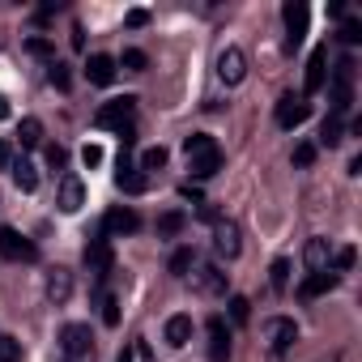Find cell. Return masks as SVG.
I'll return each mask as SVG.
<instances>
[{
	"label": "cell",
	"mask_w": 362,
	"mask_h": 362,
	"mask_svg": "<svg viewBox=\"0 0 362 362\" xmlns=\"http://www.w3.org/2000/svg\"><path fill=\"white\" fill-rule=\"evenodd\" d=\"M115 73H119V64H115V56H107V52H94V56L86 60V77H90V86H111Z\"/></svg>",
	"instance_id": "ac0fdd59"
},
{
	"label": "cell",
	"mask_w": 362,
	"mask_h": 362,
	"mask_svg": "<svg viewBox=\"0 0 362 362\" xmlns=\"http://www.w3.org/2000/svg\"><path fill=\"white\" fill-rule=\"evenodd\" d=\"M166 158H170V153H166L162 145H149V149L141 153V162H136V170H141V175H149V170H162V166H166Z\"/></svg>",
	"instance_id": "83f0119b"
},
{
	"label": "cell",
	"mask_w": 362,
	"mask_h": 362,
	"mask_svg": "<svg viewBox=\"0 0 362 362\" xmlns=\"http://www.w3.org/2000/svg\"><path fill=\"white\" fill-rule=\"evenodd\" d=\"M337 35H341V43H345V47H358V43H362V22L345 13V18H341V30H337Z\"/></svg>",
	"instance_id": "f546056e"
},
{
	"label": "cell",
	"mask_w": 362,
	"mask_h": 362,
	"mask_svg": "<svg viewBox=\"0 0 362 362\" xmlns=\"http://www.w3.org/2000/svg\"><path fill=\"white\" fill-rule=\"evenodd\" d=\"M18 141H22V149H35V145H43V124H39L35 115H26V119L18 124Z\"/></svg>",
	"instance_id": "484cf974"
},
{
	"label": "cell",
	"mask_w": 362,
	"mask_h": 362,
	"mask_svg": "<svg viewBox=\"0 0 362 362\" xmlns=\"http://www.w3.org/2000/svg\"><path fill=\"white\" fill-rule=\"evenodd\" d=\"M115 188H119V192H128V197H141V192L149 188V175H141V170H136V162L128 158V149H119V170H115Z\"/></svg>",
	"instance_id": "7c38bea8"
},
{
	"label": "cell",
	"mask_w": 362,
	"mask_h": 362,
	"mask_svg": "<svg viewBox=\"0 0 362 362\" xmlns=\"http://www.w3.org/2000/svg\"><path fill=\"white\" fill-rule=\"evenodd\" d=\"M0 119H9V98L0 94Z\"/></svg>",
	"instance_id": "7dc6e473"
},
{
	"label": "cell",
	"mask_w": 362,
	"mask_h": 362,
	"mask_svg": "<svg viewBox=\"0 0 362 362\" xmlns=\"http://www.w3.org/2000/svg\"><path fill=\"white\" fill-rule=\"evenodd\" d=\"M9 166H13V145L0 141V170H9Z\"/></svg>",
	"instance_id": "b9f144b4"
},
{
	"label": "cell",
	"mask_w": 362,
	"mask_h": 362,
	"mask_svg": "<svg viewBox=\"0 0 362 362\" xmlns=\"http://www.w3.org/2000/svg\"><path fill=\"white\" fill-rule=\"evenodd\" d=\"M43 294H47L52 307H64V303L73 298V273H69V269H52L47 281H43Z\"/></svg>",
	"instance_id": "e0dca14e"
},
{
	"label": "cell",
	"mask_w": 362,
	"mask_h": 362,
	"mask_svg": "<svg viewBox=\"0 0 362 362\" xmlns=\"http://www.w3.org/2000/svg\"><path fill=\"white\" fill-rule=\"evenodd\" d=\"M243 77H247V56H243V47H222V52H218V81H222V86H243Z\"/></svg>",
	"instance_id": "ba28073f"
},
{
	"label": "cell",
	"mask_w": 362,
	"mask_h": 362,
	"mask_svg": "<svg viewBox=\"0 0 362 362\" xmlns=\"http://www.w3.org/2000/svg\"><path fill=\"white\" fill-rule=\"evenodd\" d=\"M81 162H86V166H98V162H103V145H86V149H81Z\"/></svg>",
	"instance_id": "60d3db41"
},
{
	"label": "cell",
	"mask_w": 362,
	"mask_h": 362,
	"mask_svg": "<svg viewBox=\"0 0 362 362\" xmlns=\"http://www.w3.org/2000/svg\"><path fill=\"white\" fill-rule=\"evenodd\" d=\"M264 337H269L273 354H286V349L298 341V324H294V320H286V315H277V320H269V324H264Z\"/></svg>",
	"instance_id": "2e32d148"
},
{
	"label": "cell",
	"mask_w": 362,
	"mask_h": 362,
	"mask_svg": "<svg viewBox=\"0 0 362 362\" xmlns=\"http://www.w3.org/2000/svg\"><path fill=\"white\" fill-rule=\"evenodd\" d=\"M192 264H197V252H192V247H179V252L170 256V264H166V269H170L175 277H188V273H192Z\"/></svg>",
	"instance_id": "f1b7e54d"
},
{
	"label": "cell",
	"mask_w": 362,
	"mask_h": 362,
	"mask_svg": "<svg viewBox=\"0 0 362 362\" xmlns=\"http://www.w3.org/2000/svg\"><path fill=\"white\" fill-rule=\"evenodd\" d=\"M303 260H307V269L311 273H324L328 269V260H332V247H328V239H307V247H303Z\"/></svg>",
	"instance_id": "44dd1931"
},
{
	"label": "cell",
	"mask_w": 362,
	"mask_h": 362,
	"mask_svg": "<svg viewBox=\"0 0 362 362\" xmlns=\"http://www.w3.org/2000/svg\"><path fill=\"white\" fill-rule=\"evenodd\" d=\"M86 205V184L77 175H60V192H56V209L60 214H77Z\"/></svg>",
	"instance_id": "9a60e30c"
},
{
	"label": "cell",
	"mask_w": 362,
	"mask_h": 362,
	"mask_svg": "<svg viewBox=\"0 0 362 362\" xmlns=\"http://www.w3.org/2000/svg\"><path fill=\"white\" fill-rule=\"evenodd\" d=\"M132 358H136V349H132V345H124V349H119V358H115V362H132Z\"/></svg>",
	"instance_id": "bcb514c9"
},
{
	"label": "cell",
	"mask_w": 362,
	"mask_h": 362,
	"mask_svg": "<svg viewBox=\"0 0 362 362\" xmlns=\"http://www.w3.org/2000/svg\"><path fill=\"white\" fill-rule=\"evenodd\" d=\"M47 81H52L56 90H73V73H69V64L52 60V64H47Z\"/></svg>",
	"instance_id": "1f68e13d"
},
{
	"label": "cell",
	"mask_w": 362,
	"mask_h": 362,
	"mask_svg": "<svg viewBox=\"0 0 362 362\" xmlns=\"http://www.w3.org/2000/svg\"><path fill=\"white\" fill-rule=\"evenodd\" d=\"M188 281H192V290L197 294H205V298H218V294H226V273H222V264H192V273H188Z\"/></svg>",
	"instance_id": "8992f818"
},
{
	"label": "cell",
	"mask_w": 362,
	"mask_h": 362,
	"mask_svg": "<svg viewBox=\"0 0 362 362\" xmlns=\"http://www.w3.org/2000/svg\"><path fill=\"white\" fill-rule=\"evenodd\" d=\"M324 86H328V43H320V47L311 52V60H307V77H303V98L320 94Z\"/></svg>",
	"instance_id": "30bf717a"
},
{
	"label": "cell",
	"mask_w": 362,
	"mask_h": 362,
	"mask_svg": "<svg viewBox=\"0 0 362 362\" xmlns=\"http://www.w3.org/2000/svg\"><path fill=\"white\" fill-rule=\"evenodd\" d=\"M0 256H5V260H22V264H35V260H39V247H35L22 230L0 226Z\"/></svg>",
	"instance_id": "277c9868"
},
{
	"label": "cell",
	"mask_w": 362,
	"mask_h": 362,
	"mask_svg": "<svg viewBox=\"0 0 362 362\" xmlns=\"http://www.w3.org/2000/svg\"><path fill=\"white\" fill-rule=\"evenodd\" d=\"M60 354H64V362H94V332H90V324H64L60 328Z\"/></svg>",
	"instance_id": "7a4b0ae2"
},
{
	"label": "cell",
	"mask_w": 362,
	"mask_h": 362,
	"mask_svg": "<svg viewBox=\"0 0 362 362\" xmlns=\"http://www.w3.org/2000/svg\"><path fill=\"white\" fill-rule=\"evenodd\" d=\"M214 252H218V260H235V256L243 252L239 226H235L230 218H218V222H214Z\"/></svg>",
	"instance_id": "8fae6325"
},
{
	"label": "cell",
	"mask_w": 362,
	"mask_h": 362,
	"mask_svg": "<svg viewBox=\"0 0 362 362\" xmlns=\"http://www.w3.org/2000/svg\"><path fill=\"white\" fill-rule=\"evenodd\" d=\"M47 166L52 170H64L69 166V149L64 145H47Z\"/></svg>",
	"instance_id": "8d00e7d4"
},
{
	"label": "cell",
	"mask_w": 362,
	"mask_h": 362,
	"mask_svg": "<svg viewBox=\"0 0 362 362\" xmlns=\"http://www.w3.org/2000/svg\"><path fill=\"white\" fill-rule=\"evenodd\" d=\"M307 115H311V103L303 94H281L277 98V128L294 132L298 124H307Z\"/></svg>",
	"instance_id": "9c48e42d"
},
{
	"label": "cell",
	"mask_w": 362,
	"mask_h": 362,
	"mask_svg": "<svg viewBox=\"0 0 362 362\" xmlns=\"http://www.w3.org/2000/svg\"><path fill=\"white\" fill-rule=\"evenodd\" d=\"M73 47L86 52V30H81V26H73Z\"/></svg>",
	"instance_id": "ee69618b"
},
{
	"label": "cell",
	"mask_w": 362,
	"mask_h": 362,
	"mask_svg": "<svg viewBox=\"0 0 362 362\" xmlns=\"http://www.w3.org/2000/svg\"><path fill=\"white\" fill-rule=\"evenodd\" d=\"M184 226H188V214H184V209H166V214L158 218V235H162V239H175Z\"/></svg>",
	"instance_id": "d4e9b609"
},
{
	"label": "cell",
	"mask_w": 362,
	"mask_h": 362,
	"mask_svg": "<svg viewBox=\"0 0 362 362\" xmlns=\"http://www.w3.org/2000/svg\"><path fill=\"white\" fill-rule=\"evenodd\" d=\"M354 260H358V252H354V247H337V252H332V260H328V269L341 277V273H349V269H354Z\"/></svg>",
	"instance_id": "d6a6232c"
},
{
	"label": "cell",
	"mask_w": 362,
	"mask_h": 362,
	"mask_svg": "<svg viewBox=\"0 0 362 362\" xmlns=\"http://www.w3.org/2000/svg\"><path fill=\"white\" fill-rule=\"evenodd\" d=\"M354 56H341L337 69H332V81H328V94H332V115H345L354 107Z\"/></svg>",
	"instance_id": "6da1fadb"
},
{
	"label": "cell",
	"mask_w": 362,
	"mask_h": 362,
	"mask_svg": "<svg viewBox=\"0 0 362 362\" xmlns=\"http://www.w3.org/2000/svg\"><path fill=\"white\" fill-rule=\"evenodd\" d=\"M197 209H201V218H205V222H218V209H214L209 201H205V205H197Z\"/></svg>",
	"instance_id": "f6af8a7d"
},
{
	"label": "cell",
	"mask_w": 362,
	"mask_h": 362,
	"mask_svg": "<svg viewBox=\"0 0 362 362\" xmlns=\"http://www.w3.org/2000/svg\"><path fill=\"white\" fill-rule=\"evenodd\" d=\"M13 184H18V192H39V166L30 162V158H13Z\"/></svg>",
	"instance_id": "ffe728a7"
},
{
	"label": "cell",
	"mask_w": 362,
	"mask_h": 362,
	"mask_svg": "<svg viewBox=\"0 0 362 362\" xmlns=\"http://www.w3.org/2000/svg\"><path fill=\"white\" fill-rule=\"evenodd\" d=\"M124 26H132V30H141V26H149V13H145V9H128V18H124Z\"/></svg>",
	"instance_id": "ab89813d"
},
{
	"label": "cell",
	"mask_w": 362,
	"mask_h": 362,
	"mask_svg": "<svg viewBox=\"0 0 362 362\" xmlns=\"http://www.w3.org/2000/svg\"><path fill=\"white\" fill-rule=\"evenodd\" d=\"M136 230H141V214L136 209H124L119 205V209H111L103 218V235L107 239H124V235H136Z\"/></svg>",
	"instance_id": "4fadbf2b"
},
{
	"label": "cell",
	"mask_w": 362,
	"mask_h": 362,
	"mask_svg": "<svg viewBox=\"0 0 362 362\" xmlns=\"http://www.w3.org/2000/svg\"><path fill=\"white\" fill-rule=\"evenodd\" d=\"M103 324H107V328H115V324H119V303H115V298H107V294H103Z\"/></svg>",
	"instance_id": "f35d334b"
},
{
	"label": "cell",
	"mask_w": 362,
	"mask_h": 362,
	"mask_svg": "<svg viewBox=\"0 0 362 362\" xmlns=\"http://www.w3.org/2000/svg\"><path fill=\"white\" fill-rule=\"evenodd\" d=\"M307 18H311V9L303 5V0H286V5H281V22H286V47H290V52L303 43V35H307Z\"/></svg>",
	"instance_id": "52a82bcc"
},
{
	"label": "cell",
	"mask_w": 362,
	"mask_h": 362,
	"mask_svg": "<svg viewBox=\"0 0 362 362\" xmlns=\"http://www.w3.org/2000/svg\"><path fill=\"white\" fill-rule=\"evenodd\" d=\"M205 332H209V358L226 362L230 358V324H226V315H209Z\"/></svg>",
	"instance_id": "5bb4252c"
},
{
	"label": "cell",
	"mask_w": 362,
	"mask_h": 362,
	"mask_svg": "<svg viewBox=\"0 0 362 362\" xmlns=\"http://www.w3.org/2000/svg\"><path fill=\"white\" fill-rule=\"evenodd\" d=\"M81 260H86V269L94 273V281H103L107 273H111V264H115V256H111V239L98 230L90 243H86V252H81Z\"/></svg>",
	"instance_id": "5b68a950"
},
{
	"label": "cell",
	"mask_w": 362,
	"mask_h": 362,
	"mask_svg": "<svg viewBox=\"0 0 362 362\" xmlns=\"http://www.w3.org/2000/svg\"><path fill=\"white\" fill-rule=\"evenodd\" d=\"M162 337H166L170 349H184V345L192 341V315H170L166 328H162Z\"/></svg>",
	"instance_id": "d6986e66"
},
{
	"label": "cell",
	"mask_w": 362,
	"mask_h": 362,
	"mask_svg": "<svg viewBox=\"0 0 362 362\" xmlns=\"http://www.w3.org/2000/svg\"><path fill=\"white\" fill-rule=\"evenodd\" d=\"M115 64H119V69H128V73H145V69H149V56H145V52H136V47H128Z\"/></svg>",
	"instance_id": "4dcf8cb0"
},
{
	"label": "cell",
	"mask_w": 362,
	"mask_h": 362,
	"mask_svg": "<svg viewBox=\"0 0 362 362\" xmlns=\"http://www.w3.org/2000/svg\"><path fill=\"white\" fill-rule=\"evenodd\" d=\"M315 162V145L311 141H298L294 145V166H311Z\"/></svg>",
	"instance_id": "74e56055"
},
{
	"label": "cell",
	"mask_w": 362,
	"mask_h": 362,
	"mask_svg": "<svg viewBox=\"0 0 362 362\" xmlns=\"http://www.w3.org/2000/svg\"><path fill=\"white\" fill-rule=\"evenodd\" d=\"M188 170H192V179H214L222 170V149H209V153L188 158Z\"/></svg>",
	"instance_id": "7402d4cb"
},
{
	"label": "cell",
	"mask_w": 362,
	"mask_h": 362,
	"mask_svg": "<svg viewBox=\"0 0 362 362\" xmlns=\"http://www.w3.org/2000/svg\"><path fill=\"white\" fill-rule=\"evenodd\" d=\"M337 286V273L332 269H324V273H311L303 286H298V298H320V294H328Z\"/></svg>",
	"instance_id": "603a6c76"
},
{
	"label": "cell",
	"mask_w": 362,
	"mask_h": 362,
	"mask_svg": "<svg viewBox=\"0 0 362 362\" xmlns=\"http://www.w3.org/2000/svg\"><path fill=\"white\" fill-rule=\"evenodd\" d=\"M132 115H136V98L132 94H124V98H111V103H103L98 107V115H94V124L98 128H111V132H132Z\"/></svg>",
	"instance_id": "3957f363"
},
{
	"label": "cell",
	"mask_w": 362,
	"mask_h": 362,
	"mask_svg": "<svg viewBox=\"0 0 362 362\" xmlns=\"http://www.w3.org/2000/svg\"><path fill=\"white\" fill-rule=\"evenodd\" d=\"M269 286H273V294H286L290 290V260L286 256H277L269 264Z\"/></svg>",
	"instance_id": "4316f807"
},
{
	"label": "cell",
	"mask_w": 362,
	"mask_h": 362,
	"mask_svg": "<svg viewBox=\"0 0 362 362\" xmlns=\"http://www.w3.org/2000/svg\"><path fill=\"white\" fill-rule=\"evenodd\" d=\"M26 52L30 56H39V60H56V47H52V39H43V35H35V39H26Z\"/></svg>",
	"instance_id": "836d02e7"
},
{
	"label": "cell",
	"mask_w": 362,
	"mask_h": 362,
	"mask_svg": "<svg viewBox=\"0 0 362 362\" xmlns=\"http://www.w3.org/2000/svg\"><path fill=\"white\" fill-rule=\"evenodd\" d=\"M341 141H345V119L328 111V115H324V124H320V145H324V149H337Z\"/></svg>",
	"instance_id": "cb8c5ba5"
},
{
	"label": "cell",
	"mask_w": 362,
	"mask_h": 362,
	"mask_svg": "<svg viewBox=\"0 0 362 362\" xmlns=\"http://www.w3.org/2000/svg\"><path fill=\"white\" fill-rule=\"evenodd\" d=\"M0 362H22V341L0 332Z\"/></svg>",
	"instance_id": "e575fe53"
},
{
	"label": "cell",
	"mask_w": 362,
	"mask_h": 362,
	"mask_svg": "<svg viewBox=\"0 0 362 362\" xmlns=\"http://www.w3.org/2000/svg\"><path fill=\"white\" fill-rule=\"evenodd\" d=\"M230 320H235V324H247V320H252V303H247L243 294H230Z\"/></svg>",
	"instance_id": "d590c367"
},
{
	"label": "cell",
	"mask_w": 362,
	"mask_h": 362,
	"mask_svg": "<svg viewBox=\"0 0 362 362\" xmlns=\"http://www.w3.org/2000/svg\"><path fill=\"white\" fill-rule=\"evenodd\" d=\"M179 197H188L192 205H205V197H201V188H192V184H184V188H179Z\"/></svg>",
	"instance_id": "7bdbcfd3"
}]
</instances>
